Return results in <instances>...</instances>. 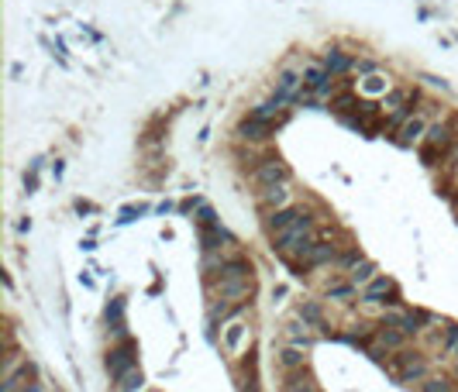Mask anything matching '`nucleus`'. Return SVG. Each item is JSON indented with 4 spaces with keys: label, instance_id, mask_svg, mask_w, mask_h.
I'll return each instance as SVG.
<instances>
[{
    "label": "nucleus",
    "instance_id": "nucleus-2",
    "mask_svg": "<svg viewBox=\"0 0 458 392\" xmlns=\"http://www.w3.org/2000/svg\"><path fill=\"white\" fill-rule=\"evenodd\" d=\"M458 127V117H445V121H434L431 127H427V134H424V162L427 166H434V159L455 141Z\"/></svg>",
    "mask_w": 458,
    "mask_h": 392
},
{
    "label": "nucleus",
    "instance_id": "nucleus-4",
    "mask_svg": "<svg viewBox=\"0 0 458 392\" xmlns=\"http://www.w3.org/2000/svg\"><path fill=\"white\" fill-rule=\"evenodd\" d=\"M427 107H431V103H424V110H414V114H410V117L396 127V145L414 148V145H421V141H424V134H427V127H431V124H427V114H431Z\"/></svg>",
    "mask_w": 458,
    "mask_h": 392
},
{
    "label": "nucleus",
    "instance_id": "nucleus-19",
    "mask_svg": "<svg viewBox=\"0 0 458 392\" xmlns=\"http://www.w3.org/2000/svg\"><path fill=\"white\" fill-rule=\"evenodd\" d=\"M279 365H282L286 372H300V368H307V355H303V348H296V344L282 348V351H279Z\"/></svg>",
    "mask_w": 458,
    "mask_h": 392
},
{
    "label": "nucleus",
    "instance_id": "nucleus-13",
    "mask_svg": "<svg viewBox=\"0 0 458 392\" xmlns=\"http://www.w3.org/2000/svg\"><path fill=\"white\" fill-rule=\"evenodd\" d=\"M259 203L266 206V213H269V210H282V206H293V190H289V183L259 190Z\"/></svg>",
    "mask_w": 458,
    "mask_h": 392
},
{
    "label": "nucleus",
    "instance_id": "nucleus-25",
    "mask_svg": "<svg viewBox=\"0 0 458 392\" xmlns=\"http://www.w3.org/2000/svg\"><path fill=\"white\" fill-rule=\"evenodd\" d=\"M355 289H359V286H355L352 279H348V283H331V286H328V299H341V303H348V299L355 296Z\"/></svg>",
    "mask_w": 458,
    "mask_h": 392
},
{
    "label": "nucleus",
    "instance_id": "nucleus-12",
    "mask_svg": "<svg viewBox=\"0 0 458 392\" xmlns=\"http://www.w3.org/2000/svg\"><path fill=\"white\" fill-rule=\"evenodd\" d=\"M303 213H307L303 206H282V210H269L262 224H266V231H269V234H279V231H286L289 224H296Z\"/></svg>",
    "mask_w": 458,
    "mask_h": 392
},
{
    "label": "nucleus",
    "instance_id": "nucleus-31",
    "mask_svg": "<svg viewBox=\"0 0 458 392\" xmlns=\"http://www.w3.org/2000/svg\"><path fill=\"white\" fill-rule=\"evenodd\" d=\"M196 224H200V227H210V224H214V210H210L207 203H200V210H196Z\"/></svg>",
    "mask_w": 458,
    "mask_h": 392
},
{
    "label": "nucleus",
    "instance_id": "nucleus-11",
    "mask_svg": "<svg viewBox=\"0 0 458 392\" xmlns=\"http://www.w3.org/2000/svg\"><path fill=\"white\" fill-rule=\"evenodd\" d=\"M300 93H303V76H300V73H289V69H286V73H279V76H275L273 97L279 100V103H286V107H289V103H296Z\"/></svg>",
    "mask_w": 458,
    "mask_h": 392
},
{
    "label": "nucleus",
    "instance_id": "nucleus-8",
    "mask_svg": "<svg viewBox=\"0 0 458 392\" xmlns=\"http://www.w3.org/2000/svg\"><path fill=\"white\" fill-rule=\"evenodd\" d=\"M275 127H279V124H273V121H255V117H245V121L235 127V134H238L241 141H248V145H259V141H269V138H273Z\"/></svg>",
    "mask_w": 458,
    "mask_h": 392
},
{
    "label": "nucleus",
    "instance_id": "nucleus-6",
    "mask_svg": "<svg viewBox=\"0 0 458 392\" xmlns=\"http://www.w3.org/2000/svg\"><path fill=\"white\" fill-rule=\"evenodd\" d=\"M300 76H303V87H307L310 93H317V97H328V93H331V80H334V76L324 69V62H303Z\"/></svg>",
    "mask_w": 458,
    "mask_h": 392
},
{
    "label": "nucleus",
    "instance_id": "nucleus-36",
    "mask_svg": "<svg viewBox=\"0 0 458 392\" xmlns=\"http://www.w3.org/2000/svg\"><path fill=\"white\" fill-rule=\"evenodd\" d=\"M452 392H458V389H452Z\"/></svg>",
    "mask_w": 458,
    "mask_h": 392
},
{
    "label": "nucleus",
    "instance_id": "nucleus-28",
    "mask_svg": "<svg viewBox=\"0 0 458 392\" xmlns=\"http://www.w3.org/2000/svg\"><path fill=\"white\" fill-rule=\"evenodd\" d=\"M245 334H248V327H245V323H231V327H228V334H224L228 351H238V348H241V341H245Z\"/></svg>",
    "mask_w": 458,
    "mask_h": 392
},
{
    "label": "nucleus",
    "instance_id": "nucleus-1",
    "mask_svg": "<svg viewBox=\"0 0 458 392\" xmlns=\"http://www.w3.org/2000/svg\"><path fill=\"white\" fill-rule=\"evenodd\" d=\"M314 227H317V217L307 210L296 224H289L286 231H279V234H273V248H275V255H282V258H289L293 265L307 255V248L314 244Z\"/></svg>",
    "mask_w": 458,
    "mask_h": 392
},
{
    "label": "nucleus",
    "instance_id": "nucleus-29",
    "mask_svg": "<svg viewBox=\"0 0 458 392\" xmlns=\"http://www.w3.org/2000/svg\"><path fill=\"white\" fill-rule=\"evenodd\" d=\"M441 351H445V358H458V323L448 327V337H445Z\"/></svg>",
    "mask_w": 458,
    "mask_h": 392
},
{
    "label": "nucleus",
    "instance_id": "nucleus-15",
    "mask_svg": "<svg viewBox=\"0 0 458 392\" xmlns=\"http://www.w3.org/2000/svg\"><path fill=\"white\" fill-rule=\"evenodd\" d=\"M321 62H324V69H328L331 76H345V73H352V66H355V59H348L341 48H328Z\"/></svg>",
    "mask_w": 458,
    "mask_h": 392
},
{
    "label": "nucleus",
    "instance_id": "nucleus-33",
    "mask_svg": "<svg viewBox=\"0 0 458 392\" xmlns=\"http://www.w3.org/2000/svg\"><path fill=\"white\" fill-rule=\"evenodd\" d=\"M448 148H452V152L445 155V169H448V172H455V169H458V138L448 145Z\"/></svg>",
    "mask_w": 458,
    "mask_h": 392
},
{
    "label": "nucleus",
    "instance_id": "nucleus-23",
    "mask_svg": "<svg viewBox=\"0 0 458 392\" xmlns=\"http://www.w3.org/2000/svg\"><path fill=\"white\" fill-rule=\"evenodd\" d=\"M348 279H352L355 286H368V283L375 279V262H372V258H362V262L348 272Z\"/></svg>",
    "mask_w": 458,
    "mask_h": 392
},
{
    "label": "nucleus",
    "instance_id": "nucleus-32",
    "mask_svg": "<svg viewBox=\"0 0 458 392\" xmlns=\"http://www.w3.org/2000/svg\"><path fill=\"white\" fill-rule=\"evenodd\" d=\"M352 69H355V73H359V76H372V73H379V69H375V62H372V59H355V66H352Z\"/></svg>",
    "mask_w": 458,
    "mask_h": 392
},
{
    "label": "nucleus",
    "instance_id": "nucleus-9",
    "mask_svg": "<svg viewBox=\"0 0 458 392\" xmlns=\"http://www.w3.org/2000/svg\"><path fill=\"white\" fill-rule=\"evenodd\" d=\"M338 262V244H328V241H314L307 248V255L296 262L300 269H321V265H334Z\"/></svg>",
    "mask_w": 458,
    "mask_h": 392
},
{
    "label": "nucleus",
    "instance_id": "nucleus-34",
    "mask_svg": "<svg viewBox=\"0 0 458 392\" xmlns=\"http://www.w3.org/2000/svg\"><path fill=\"white\" fill-rule=\"evenodd\" d=\"M193 206H200V199H183V203H180V210H183V213H189Z\"/></svg>",
    "mask_w": 458,
    "mask_h": 392
},
{
    "label": "nucleus",
    "instance_id": "nucleus-3",
    "mask_svg": "<svg viewBox=\"0 0 458 392\" xmlns=\"http://www.w3.org/2000/svg\"><path fill=\"white\" fill-rule=\"evenodd\" d=\"M252 183L259 190H269V186H279V183H289V166L279 159V155H269L262 159L255 169H252Z\"/></svg>",
    "mask_w": 458,
    "mask_h": 392
},
{
    "label": "nucleus",
    "instance_id": "nucleus-24",
    "mask_svg": "<svg viewBox=\"0 0 458 392\" xmlns=\"http://www.w3.org/2000/svg\"><path fill=\"white\" fill-rule=\"evenodd\" d=\"M455 386H452V379L448 375H427L421 386H417V392H452Z\"/></svg>",
    "mask_w": 458,
    "mask_h": 392
},
{
    "label": "nucleus",
    "instance_id": "nucleus-5",
    "mask_svg": "<svg viewBox=\"0 0 458 392\" xmlns=\"http://www.w3.org/2000/svg\"><path fill=\"white\" fill-rule=\"evenodd\" d=\"M210 289H214V296H221V299L252 303L255 283H252V276H248V279H214V283H210Z\"/></svg>",
    "mask_w": 458,
    "mask_h": 392
},
{
    "label": "nucleus",
    "instance_id": "nucleus-7",
    "mask_svg": "<svg viewBox=\"0 0 458 392\" xmlns=\"http://www.w3.org/2000/svg\"><path fill=\"white\" fill-rule=\"evenodd\" d=\"M362 303H368V306H375V303H400L396 283L386 279V276H375L368 286H362Z\"/></svg>",
    "mask_w": 458,
    "mask_h": 392
},
{
    "label": "nucleus",
    "instance_id": "nucleus-35",
    "mask_svg": "<svg viewBox=\"0 0 458 392\" xmlns=\"http://www.w3.org/2000/svg\"><path fill=\"white\" fill-rule=\"evenodd\" d=\"M455 372H458V358H455Z\"/></svg>",
    "mask_w": 458,
    "mask_h": 392
},
{
    "label": "nucleus",
    "instance_id": "nucleus-10",
    "mask_svg": "<svg viewBox=\"0 0 458 392\" xmlns=\"http://www.w3.org/2000/svg\"><path fill=\"white\" fill-rule=\"evenodd\" d=\"M135 351H138V348H135L131 341H124L121 348H114V351L107 355V372H110V379H114V382H117L124 372H131V368H135V362H138V358H135Z\"/></svg>",
    "mask_w": 458,
    "mask_h": 392
},
{
    "label": "nucleus",
    "instance_id": "nucleus-18",
    "mask_svg": "<svg viewBox=\"0 0 458 392\" xmlns=\"http://www.w3.org/2000/svg\"><path fill=\"white\" fill-rule=\"evenodd\" d=\"M252 276V265H248V258H241V255H235V258H224V265H221V279H248Z\"/></svg>",
    "mask_w": 458,
    "mask_h": 392
},
{
    "label": "nucleus",
    "instance_id": "nucleus-20",
    "mask_svg": "<svg viewBox=\"0 0 458 392\" xmlns=\"http://www.w3.org/2000/svg\"><path fill=\"white\" fill-rule=\"evenodd\" d=\"M396 379H400L403 386H414V382L421 386V382L427 379V362H424V355H421L417 362H410V365H407V368H403V372H400Z\"/></svg>",
    "mask_w": 458,
    "mask_h": 392
},
{
    "label": "nucleus",
    "instance_id": "nucleus-21",
    "mask_svg": "<svg viewBox=\"0 0 458 392\" xmlns=\"http://www.w3.org/2000/svg\"><path fill=\"white\" fill-rule=\"evenodd\" d=\"M359 87H362V93H366V97H379V93L386 97V90H389V76L372 73V76H362V83H359Z\"/></svg>",
    "mask_w": 458,
    "mask_h": 392
},
{
    "label": "nucleus",
    "instance_id": "nucleus-16",
    "mask_svg": "<svg viewBox=\"0 0 458 392\" xmlns=\"http://www.w3.org/2000/svg\"><path fill=\"white\" fill-rule=\"evenodd\" d=\"M375 341H379L386 351H403V348H407V334H403L400 327H389V323H382V327L375 330Z\"/></svg>",
    "mask_w": 458,
    "mask_h": 392
},
{
    "label": "nucleus",
    "instance_id": "nucleus-14",
    "mask_svg": "<svg viewBox=\"0 0 458 392\" xmlns=\"http://www.w3.org/2000/svg\"><path fill=\"white\" fill-rule=\"evenodd\" d=\"M282 392H321V386H317V379L307 368H300V372H286Z\"/></svg>",
    "mask_w": 458,
    "mask_h": 392
},
{
    "label": "nucleus",
    "instance_id": "nucleus-30",
    "mask_svg": "<svg viewBox=\"0 0 458 392\" xmlns=\"http://www.w3.org/2000/svg\"><path fill=\"white\" fill-rule=\"evenodd\" d=\"M142 213H149V206H145V203H138V206H124L117 220H121V224H131V220H138Z\"/></svg>",
    "mask_w": 458,
    "mask_h": 392
},
{
    "label": "nucleus",
    "instance_id": "nucleus-26",
    "mask_svg": "<svg viewBox=\"0 0 458 392\" xmlns=\"http://www.w3.org/2000/svg\"><path fill=\"white\" fill-rule=\"evenodd\" d=\"M359 262H362V251H359V244H348V248H345V251L338 255V262H334V265H338V269H348V272H352V269H355Z\"/></svg>",
    "mask_w": 458,
    "mask_h": 392
},
{
    "label": "nucleus",
    "instance_id": "nucleus-27",
    "mask_svg": "<svg viewBox=\"0 0 458 392\" xmlns=\"http://www.w3.org/2000/svg\"><path fill=\"white\" fill-rule=\"evenodd\" d=\"M300 317H303V323H314V327L328 330V327H324V313H321L317 303H303V306H300Z\"/></svg>",
    "mask_w": 458,
    "mask_h": 392
},
{
    "label": "nucleus",
    "instance_id": "nucleus-17",
    "mask_svg": "<svg viewBox=\"0 0 458 392\" xmlns=\"http://www.w3.org/2000/svg\"><path fill=\"white\" fill-rule=\"evenodd\" d=\"M38 375V368H35V362H24L17 372H10V375H3V386H0V392H17L21 386H24V379H35Z\"/></svg>",
    "mask_w": 458,
    "mask_h": 392
},
{
    "label": "nucleus",
    "instance_id": "nucleus-22",
    "mask_svg": "<svg viewBox=\"0 0 458 392\" xmlns=\"http://www.w3.org/2000/svg\"><path fill=\"white\" fill-rule=\"evenodd\" d=\"M142 389H145V375H142V368H138V365L117 379V392H142Z\"/></svg>",
    "mask_w": 458,
    "mask_h": 392
}]
</instances>
